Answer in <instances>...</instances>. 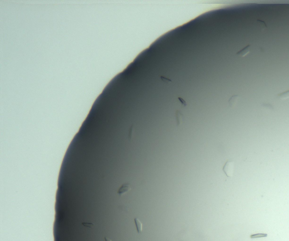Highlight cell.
I'll return each instance as SVG.
<instances>
[{
    "label": "cell",
    "mask_w": 289,
    "mask_h": 241,
    "mask_svg": "<svg viewBox=\"0 0 289 241\" xmlns=\"http://www.w3.org/2000/svg\"><path fill=\"white\" fill-rule=\"evenodd\" d=\"M234 161L232 160H228L223 167V171L228 177H232L234 170Z\"/></svg>",
    "instance_id": "obj_1"
},
{
    "label": "cell",
    "mask_w": 289,
    "mask_h": 241,
    "mask_svg": "<svg viewBox=\"0 0 289 241\" xmlns=\"http://www.w3.org/2000/svg\"><path fill=\"white\" fill-rule=\"evenodd\" d=\"M131 190V187L129 183H125V184H123L120 188L119 189L118 191V194L120 196H122L127 192L130 191Z\"/></svg>",
    "instance_id": "obj_2"
},
{
    "label": "cell",
    "mask_w": 289,
    "mask_h": 241,
    "mask_svg": "<svg viewBox=\"0 0 289 241\" xmlns=\"http://www.w3.org/2000/svg\"><path fill=\"white\" fill-rule=\"evenodd\" d=\"M251 46L250 45H247L246 47H245L244 49H243L242 50H241V51H239L238 52L236 55L237 56H240V57H243L244 56H246L247 54H249V53L251 51Z\"/></svg>",
    "instance_id": "obj_3"
},
{
    "label": "cell",
    "mask_w": 289,
    "mask_h": 241,
    "mask_svg": "<svg viewBox=\"0 0 289 241\" xmlns=\"http://www.w3.org/2000/svg\"><path fill=\"white\" fill-rule=\"evenodd\" d=\"M239 99V96L238 95H233L231 98L229 99L228 103H229V107L231 108H234L237 105Z\"/></svg>",
    "instance_id": "obj_4"
},
{
    "label": "cell",
    "mask_w": 289,
    "mask_h": 241,
    "mask_svg": "<svg viewBox=\"0 0 289 241\" xmlns=\"http://www.w3.org/2000/svg\"><path fill=\"white\" fill-rule=\"evenodd\" d=\"M175 117L176 119V123L177 126H180L181 125L182 121L183 119V114H182L180 110H176L175 113Z\"/></svg>",
    "instance_id": "obj_5"
},
{
    "label": "cell",
    "mask_w": 289,
    "mask_h": 241,
    "mask_svg": "<svg viewBox=\"0 0 289 241\" xmlns=\"http://www.w3.org/2000/svg\"><path fill=\"white\" fill-rule=\"evenodd\" d=\"M257 26H258V28L261 31H265L267 29V25L264 21L261 20H257Z\"/></svg>",
    "instance_id": "obj_6"
},
{
    "label": "cell",
    "mask_w": 289,
    "mask_h": 241,
    "mask_svg": "<svg viewBox=\"0 0 289 241\" xmlns=\"http://www.w3.org/2000/svg\"><path fill=\"white\" fill-rule=\"evenodd\" d=\"M277 98L281 100H285L289 99V90L278 94L277 95Z\"/></svg>",
    "instance_id": "obj_7"
},
{
    "label": "cell",
    "mask_w": 289,
    "mask_h": 241,
    "mask_svg": "<svg viewBox=\"0 0 289 241\" xmlns=\"http://www.w3.org/2000/svg\"><path fill=\"white\" fill-rule=\"evenodd\" d=\"M135 222L136 224V226L137 231L138 233H141L142 232V224L141 222L139 219L137 218L135 219Z\"/></svg>",
    "instance_id": "obj_8"
},
{
    "label": "cell",
    "mask_w": 289,
    "mask_h": 241,
    "mask_svg": "<svg viewBox=\"0 0 289 241\" xmlns=\"http://www.w3.org/2000/svg\"><path fill=\"white\" fill-rule=\"evenodd\" d=\"M262 108L266 110V112H272L273 111L274 109L272 105L269 104H263L262 105Z\"/></svg>",
    "instance_id": "obj_9"
},
{
    "label": "cell",
    "mask_w": 289,
    "mask_h": 241,
    "mask_svg": "<svg viewBox=\"0 0 289 241\" xmlns=\"http://www.w3.org/2000/svg\"><path fill=\"white\" fill-rule=\"evenodd\" d=\"M267 235H267V234L265 233H257L255 234L251 235L250 236V237H251V238H257L261 237H266Z\"/></svg>",
    "instance_id": "obj_10"
},
{
    "label": "cell",
    "mask_w": 289,
    "mask_h": 241,
    "mask_svg": "<svg viewBox=\"0 0 289 241\" xmlns=\"http://www.w3.org/2000/svg\"><path fill=\"white\" fill-rule=\"evenodd\" d=\"M135 131V127H134V125H132V126L130 127V128L129 129V135H128V138L130 140H131L133 138V132H134Z\"/></svg>",
    "instance_id": "obj_11"
},
{
    "label": "cell",
    "mask_w": 289,
    "mask_h": 241,
    "mask_svg": "<svg viewBox=\"0 0 289 241\" xmlns=\"http://www.w3.org/2000/svg\"><path fill=\"white\" fill-rule=\"evenodd\" d=\"M160 78H161L162 80L164 82L166 83H169L172 82V81L171 80V79H168V78H166V77H163V76H161L160 77Z\"/></svg>",
    "instance_id": "obj_12"
},
{
    "label": "cell",
    "mask_w": 289,
    "mask_h": 241,
    "mask_svg": "<svg viewBox=\"0 0 289 241\" xmlns=\"http://www.w3.org/2000/svg\"><path fill=\"white\" fill-rule=\"evenodd\" d=\"M82 225L86 228H93L94 226L93 223H82Z\"/></svg>",
    "instance_id": "obj_13"
},
{
    "label": "cell",
    "mask_w": 289,
    "mask_h": 241,
    "mask_svg": "<svg viewBox=\"0 0 289 241\" xmlns=\"http://www.w3.org/2000/svg\"><path fill=\"white\" fill-rule=\"evenodd\" d=\"M178 99L179 100L180 102V103H181L182 105H183L184 107H186V106H187V103H186V102H185V101L183 99V98H180V97H179V98H178Z\"/></svg>",
    "instance_id": "obj_14"
},
{
    "label": "cell",
    "mask_w": 289,
    "mask_h": 241,
    "mask_svg": "<svg viewBox=\"0 0 289 241\" xmlns=\"http://www.w3.org/2000/svg\"><path fill=\"white\" fill-rule=\"evenodd\" d=\"M104 240H105V241H112L110 238L107 237H104Z\"/></svg>",
    "instance_id": "obj_15"
}]
</instances>
